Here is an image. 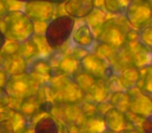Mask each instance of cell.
<instances>
[{
    "mask_svg": "<svg viewBox=\"0 0 152 133\" xmlns=\"http://www.w3.org/2000/svg\"><path fill=\"white\" fill-rule=\"evenodd\" d=\"M0 133H15L13 125L9 120H4L0 122Z\"/></svg>",
    "mask_w": 152,
    "mask_h": 133,
    "instance_id": "1f68e13d",
    "label": "cell"
},
{
    "mask_svg": "<svg viewBox=\"0 0 152 133\" xmlns=\"http://www.w3.org/2000/svg\"><path fill=\"white\" fill-rule=\"evenodd\" d=\"M7 79H9V75H7L2 69H0V87H2V89L4 87Z\"/></svg>",
    "mask_w": 152,
    "mask_h": 133,
    "instance_id": "e575fe53",
    "label": "cell"
},
{
    "mask_svg": "<svg viewBox=\"0 0 152 133\" xmlns=\"http://www.w3.org/2000/svg\"><path fill=\"white\" fill-rule=\"evenodd\" d=\"M40 105H41V102L36 94V95L30 96V97H27V98H25V99L21 100V101L19 102V106H18L17 110L19 112H21V113L27 118L30 124V122H31L37 116L43 114V113H40V111H39Z\"/></svg>",
    "mask_w": 152,
    "mask_h": 133,
    "instance_id": "2e32d148",
    "label": "cell"
},
{
    "mask_svg": "<svg viewBox=\"0 0 152 133\" xmlns=\"http://www.w3.org/2000/svg\"><path fill=\"white\" fill-rule=\"evenodd\" d=\"M129 101H130V98H129V95L126 91L113 93L108 97V102L110 103L112 107L116 108V109L120 110L124 113L128 112Z\"/></svg>",
    "mask_w": 152,
    "mask_h": 133,
    "instance_id": "7402d4cb",
    "label": "cell"
},
{
    "mask_svg": "<svg viewBox=\"0 0 152 133\" xmlns=\"http://www.w3.org/2000/svg\"><path fill=\"white\" fill-rule=\"evenodd\" d=\"M16 1H20V2H28V1H37V0H16ZM39 1H48L53 4H58V3L65 2L66 0H39Z\"/></svg>",
    "mask_w": 152,
    "mask_h": 133,
    "instance_id": "74e56055",
    "label": "cell"
},
{
    "mask_svg": "<svg viewBox=\"0 0 152 133\" xmlns=\"http://www.w3.org/2000/svg\"><path fill=\"white\" fill-rule=\"evenodd\" d=\"M118 133H144V132H142L140 129H137V128H134V127H129L128 126L127 128L119 131Z\"/></svg>",
    "mask_w": 152,
    "mask_h": 133,
    "instance_id": "d590c367",
    "label": "cell"
},
{
    "mask_svg": "<svg viewBox=\"0 0 152 133\" xmlns=\"http://www.w3.org/2000/svg\"><path fill=\"white\" fill-rule=\"evenodd\" d=\"M105 129L112 131L114 133H118L119 131L127 128L129 126L128 118L126 113L112 107L102 116Z\"/></svg>",
    "mask_w": 152,
    "mask_h": 133,
    "instance_id": "7c38bea8",
    "label": "cell"
},
{
    "mask_svg": "<svg viewBox=\"0 0 152 133\" xmlns=\"http://www.w3.org/2000/svg\"><path fill=\"white\" fill-rule=\"evenodd\" d=\"M0 31L5 40L22 43L34 36V22L23 11H9L0 20Z\"/></svg>",
    "mask_w": 152,
    "mask_h": 133,
    "instance_id": "7a4b0ae2",
    "label": "cell"
},
{
    "mask_svg": "<svg viewBox=\"0 0 152 133\" xmlns=\"http://www.w3.org/2000/svg\"><path fill=\"white\" fill-rule=\"evenodd\" d=\"M139 42L143 45L147 46L148 48H151L152 46V28L151 25L143 28L139 32Z\"/></svg>",
    "mask_w": 152,
    "mask_h": 133,
    "instance_id": "f1b7e54d",
    "label": "cell"
},
{
    "mask_svg": "<svg viewBox=\"0 0 152 133\" xmlns=\"http://www.w3.org/2000/svg\"><path fill=\"white\" fill-rule=\"evenodd\" d=\"M117 51H118V49L114 48V47L108 46L106 44H102V43H98L94 53L97 56L101 57L102 59L106 60L110 65H113L115 59H116Z\"/></svg>",
    "mask_w": 152,
    "mask_h": 133,
    "instance_id": "d4e9b609",
    "label": "cell"
},
{
    "mask_svg": "<svg viewBox=\"0 0 152 133\" xmlns=\"http://www.w3.org/2000/svg\"><path fill=\"white\" fill-rule=\"evenodd\" d=\"M130 30L128 23L124 17H117L105 20L98 29V43L106 44L116 49L126 43V36Z\"/></svg>",
    "mask_w": 152,
    "mask_h": 133,
    "instance_id": "277c9868",
    "label": "cell"
},
{
    "mask_svg": "<svg viewBox=\"0 0 152 133\" xmlns=\"http://www.w3.org/2000/svg\"><path fill=\"white\" fill-rule=\"evenodd\" d=\"M18 48H19V43L13 42V41H7L4 46L2 47L0 54L1 55H14L18 53Z\"/></svg>",
    "mask_w": 152,
    "mask_h": 133,
    "instance_id": "f546056e",
    "label": "cell"
},
{
    "mask_svg": "<svg viewBox=\"0 0 152 133\" xmlns=\"http://www.w3.org/2000/svg\"><path fill=\"white\" fill-rule=\"evenodd\" d=\"M71 40L76 47L86 49L89 52H91V49H93L96 44V38L93 33V30L87 23L79 26L76 30H73Z\"/></svg>",
    "mask_w": 152,
    "mask_h": 133,
    "instance_id": "5bb4252c",
    "label": "cell"
},
{
    "mask_svg": "<svg viewBox=\"0 0 152 133\" xmlns=\"http://www.w3.org/2000/svg\"><path fill=\"white\" fill-rule=\"evenodd\" d=\"M41 84L27 72L9 76L4 85V91L11 100L20 102L38 93Z\"/></svg>",
    "mask_w": 152,
    "mask_h": 133,
    "instance_id": "5b68a950",
    "label": "cell"
},
{
    "mask_svg": "<svg viewBox=\"0 0 152 133\" xmlns=\"http://www.w3.org/2000/svg\"><path fill=\"white\" fill-rule=\"evenodd\" d=\"M52 102L55 104H80L86 95L70 76L52 71L47 83Z\"/></svg>",
    "mask_w": 152,
    "mask_h": 133,
    "instance_id": "6da1fadb",
    "label": "cell"
},
{
    "mask_svg": "<svg viewBox=\"0 0 152 133\" xmlns=\"http://www.w3.org/2000/svg\"><path fill=\"white\" fill-rule=\"evenodd\" d=\"M126 43L128 44L129 50H130L133 65L137 67V69H143L146 68V67H149L152 58L150 48L143 45L139 41L132 43Z\"/></svg>",
    "mask_w": 152,
    "mask_h": 133,
    "instance_id": "4fadbf2b",
    "label": "cell"
},
{
    "mask_svg": "<svg viewBox=\"0 0 152 133\" xmlns=\"http://www.w3.org/2000/svg\"><path fill=\"white\" fill-rule=\"evenodd\" d=\"M7 12H9V9H7L5 0H0V20L4 17Z\"/></svg>",
    "mask_w": 152,
    "mask_h": 133,
    "instance_id": "836d02e7",
    "label": "cell"
},
{
    "mask_svg": "<svg viewBox=\"0 0 152 133\" xmlns=\"http://www.w3.org/2000/svg\"><path fill=\"white\" fill-rule=\"evenodd\" d=\"M17 54L20 55L23 59H25L27 63L39 56L38 47H37V44L34 43V41L32 40V38L29 39V40L24 41L22 43H19V48H18Z\"/></svg>",
    "mask_w": 152,
    "mask_h": 133,
    "instance_id": "603a6c76",
    "label": "cell"
},
{
    "mask_svg": "<svg viewBox=\"0 0 152 133\" xmlns=\"http://www.w3.org/2000/svg\"><path fill=\"white\" fill-rule=\"evenodd\" d=\"M131 0H103V5L107 12L115 15H122L128 7Z\"/></svg>",
    "mask_w": 152,
    "mask_h": 133,
    "instance_id": "4316f807",
    "label": "cell"
},
{
    "mask_svg": "<svg viewBox=\"0 0 152 133\" xmlns=\"http://www.w3.org/2000/svg\"><path fill=\"white\" fill-rule=\"evenodd\" d=\"M129 26L137 30L147 27L151 23V7L148 0H131L124 13Z\"/></svg>",
    "mask_w": 152,
    "mask_h": 133,
    "instance_id": "8992f818",
    "label": "cell"
},
{
    "mask_svg": "<svg viewBox=\"0 0 152 133\" xmlns=\"http://www.w3.org/2000/svg\"><path fill=\"white\" fill-rule=\"evenodd\" d=\"M117 76H118V79L122 85L123 89L128 91V89L137 86L141 73H140V69L132 65V67L122 70Z\"/></svg>",
    "mask_w": 152,
    "mask_h": 133,
    "instance_id": "d6986e66",
    "label": "cell"
},
{
    "mask_svg": "<svg viewBox=\"0 0 152 133\" xmlns=\"http://www.w3.org/2000/svg\"><path fill=\"white\" fill-rule=\"evenodd\" d=\"M5 42H7V40H5V38L3 36V34L1 33V31H0V51H1L2 47L4 46Z\"/></svg>",
    "mask_w": 152,
    "mask_h": 133,
    "instance_id": "f35d334b",
    "label": "cell"
},
{
    "mask_svg": "<svg viewBox=\"0 0 152 133\" xmlns=\"http://www.w3.org/2000/svg\"><path fill=\"white\" fill-rule=\"evenodd\" d=\"M79 69H80L79 60L74 58L70 54H66L61 55L58 57L54 71H57V72L61 73V74L72 77V75L75 74Z\"/></svg>",
    "mask_w": 152,
    "mask_h": 133,
    "instance_id": "ffe728a7",
    "label": "cell"
},
{
    "mask_svg": "<svg viewBox=\"0 0 152 133\" xmlns=\"http://www.w3.org/2000/svg\"><path fill=\"white\" fill-rule=\"evenodd\" d=\"M56 125H57V132L58 133H71V129L66 124L59 122V121H56Z\"/></svg>",
    "mask_w": 152,
    "mask_h": 133,
    "instance_id": "d6a6232c",
    "label": "cell"
},
{
    "mask_svg": "<svg viewBox=\"0 0 152 133\" xmlns=\"http://www.w3.org/2000/svg\"><path fill=\"white\" fill-rule=\"evenodd\" d=\"M102 133H114V132H112V131H110V130H107V129H105V130H104Z\"/></svg>",
    "mask_w": 152,
    "mask_h": 133,
    "instance_id": "ab89813d",
    "label": "cell"
},
{
    "mask_svg": "<svg viewBox=\"0 0 152 133\" xmlns=\"http://www.w3.org/2000/svg\"><path fill=\"white\" fill-rule=\"evenodd\" d=\"M1 57L2 56H1V54H0V63H1Z\"/></svg>",
    "mask_w": 152,
    "mask_h": 133,
    "instance_id": "60d3db41",
    "label": "cell"
},
{
    "mask_svg": "<svg viewBox=\"0 0 152 133\" xmlns=\"http://www.w3.org/2000/svg\"><path fill=\"white\" fill-rule=\"evenodd\" d=\"M27 73H29L41 85L48 83L51 77L52 69L50 67L48 59L38 56L27 63Z\"/></svg>",
    "mask_w": 152,
    "mask_h": 133,
    "instance_id": "30bf717a",
    "label": "cell"
},
{
    "mask_svg": "<svg viewBox=\"0 0 152 133\" xmlns=\"http://www.w3.org/2000/svg\"><path fill=\"white\" fill-rule=\"evenodd\" d=\"M110 92L107 89L106 80L103 79H96L94 84L86 94V99L94 102V103H100L108 100L110 97Z\"/></svg>",
    "mask_w": 152,
    "mask_h": 133,
    "instance_id": "ac0fdd59",
    "label": "cell"
},
{
    "mask_svg": "<svg viewBox=\"0 0 152 133\" xmlns=\"http://www.w3.org/2000/svg\"><path fill=\"white\" fill-rule=\"evenodd\" d=\"M0 69H2L9 76L21 74L27 71V61L20 55H1Z\"/></svg>",
    "mask_w": 152,
    "mask_h": 133,
    "instance_id": "9a60e30c",
    "label": "cell"
},
{
    "mask_svg": "<svg viewBox=\"0 0 152 133\" xmlns=\"http://www.w3.org/2000/svg\"><path fill=\"white\" fill-rule=\"evenodd\" d=\"M130 98L128 112L140 118H149L152 113V101L149 95L141 91L137 86L126 91Z\"/></svg>",
    "mask_w": 152,
    "mask_h": 133,
    "instance_id": "ba28073f",
    "label": "cell"
},
{
    "mask_svg": "<svg viewBox=\"0 0 152 133\" xmlns=\"http://www.w3.org/2000/svg\"><path fill=\"white\" fill-rule=\"evenodd\" d=\"M110 108H112V105H110V103L108 102V100L100 102V103H96V111H97V113L100 114V116H103Z\"/></svg>",
    "mask_w": 152,
    "mask_h": 133,
    "instance_id": "4dcf8cb0",
    "label": "cell"
},
{
    "mask_svg": "<svg viewBox=\"0 0 152 133\" xmlns=\"http://www.w3.org/2000/svg\"><path fill=\"white\" fill-rule=\"evenodd\" d=\"M23 13L32 22L48 23L53 19L55 13V4L48 1H28L24 2Z\"/></svg>",
    "mask_w": 152,
    "mask_h": 133,
    "instance_id": "9c48e42d",
    "label": "cell"
},
{
    "mask_svg": "<svg viewBox=\"0 0 152 133\" xmlns=\"http://www.w3.org/2000/svg\"><path fill=\"white\" fill-rule=\"evenodd\" d=\"M104 130L105 126L102 116L95 112L85 116L83 124L78 129V133H102Z\"/></svg>",
    "mask_w": 152,
    "mask_h": 133,
    "instance_id": "e0dca14e",
    "label": "cell"
},
{
    "mask_svg": "<svg viewBox=\"0 0 152 133\" xmlns=\"http://www.w3.org/2000/svg\"><path fill=\"white\" fill-rule=\"evenodd\" d=\"M32 133H58L56 121L50 114H42L32 124Z\"/></svg>",
    "mask_w": 152,
    "mask_h": 133,
    "instance_id": "44dd1931",
    "label": "cell"
},
{
    "mask_svg": "<svg viewBox=\"0 0 152 133\" xmlns=\"http://www.w3.org/2000/svg\"><path fill=\"white\" fill-rule=\"evenodd\" d=\"M75 20L68 15L53 18L46 25L44 38L51 50L61 49L71 39Z\"/></svg>",
    "mask_w": 152,
    "mask_h": 133,
    "instance_id": "3957f363",
    "label": "cell"
},
{
    "mask_svg": "<svg viewBox=\"0 0 152 133\" xmlns=\"http://www.w3.org/2000/svg\"><path fill=\"white\" fill-rule=\"evenodd\" d=\"M87 19H88L87 24L89 25V27L91 29L93 28L95 30H98L100 28V26L105 22V14L100 9L95 7L93 9V12L87 17Z\"/></svg>",
    "mask_w": 152,
    "mask_h": 133,
    "instance_id": "83f0119b",
    "label": "cell"
},
{
    "mask_svg": "<svg viewBox=\"0 0 152 133\" xmlns=\"http://www.w3.org/2000/svg\"><path fill=\"white\" fill-rule=\"evenodd\" d=\"M15 133H32V125H30V124L26 125L23 128L16 130Z\"/></svg>",
    "mask_w": 152,
    "mask_h": 133,
    "instance_id": "8d00e7d4",
    "label": "cell"
},
{
    "mask_svg": "<svg viewBox=\"0 0 152 133\" xmlns=\"http://www.w3.org/2000/svg\"><path fill=\"white\" fill-rule=\"evenodd\" d=\"M64 7L67 15L74 20L83 19L95 9V0H66Z\"/></svg>",
    "mask_w": 152,
    "mask_h": 133,
    "instance_id": "8fae6325",
    "label": "cell"
},
{
    "mask_svg": "<svg viewBox=\"0 0 152 133\" xmlns=\"http://www.w3.org/2000/svg\"><path fill=\"white\" fill-rule=\"evenodd\" d=\"M140 73H141V76H140L139 83H141V84L137 85V87L146 95L150 96L152 93V71L150 65L143 68L142 70L140 69Z\"/></svg>",
    "mask_w": 152,
    "mask_h": 133,
    "instance_id": "484cf974",
    "label": "cell"
},
{
    "mask_svg": "<svg viewBox=\"0 0 152 133\" xmlns=\"http://www.w3.org/2000/svg\"><path fill=\"white\" fill-rule=\"evenodd\" d=\"M80 70L89 74L94 79L107 80L114 75H117L113 67L106 60L97 56L94 52H89L79 60Z\"/></svg>",
    "mask_w": 152,
    "mask_h": 133,
    "instance_id": "52a82bcc",
    "label": "cell"
},
{
    "mask_svg": "<svg viewBox=\"0 0 152 133\" xmlns=\"http://www.w3.org/2000/svg\"><path fill=\"white\" fill-rule=\"evenodd\" d=\"M71 78L73 79V81L76 83V85L85 93V95L89 92V89H91L92 85L94 84V82H95V80H96V79H94L92 76H90L89 74H87L86 72L81 71L80 69H79L74 75H72Z\"/></svg>",
    "mask_w": 152,
    "mask_h": 133,
    "instance_id": "cb8c5ba5",
    "label": "cell"
}]
</instances>
